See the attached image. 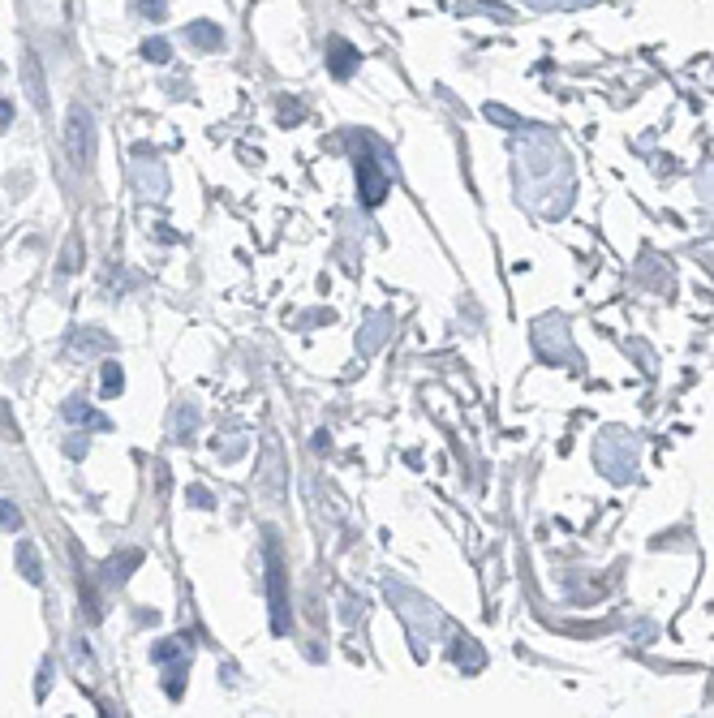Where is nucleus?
Wrapping results in <instances>:
<instances>
[{
	"instance_id": "473e14b6",
	"label": "nucleus",
	"mask_w": 714,
	"mask_h": 718,
	"mask_svg": "<svg viewBox=\"0 0 714 718\" xmlns=\"http://www.w3.org/2000/svg\"><path fill=\"white\" fill-rule=\"evenodd\" d=\"M168 95H173V99H181V95H190V82H173V86H168Z\"/></svg>"
},
{
	"instance_id": "cd10ccee",
	"label": "nucleus",
	"mask_w": 714,
	"mask_h": 718,
	"mask_svg": "<svg viewBox=\"0 0 714 718\" xmlns=\"http://www.w3.org/2000/svg\"><path fill=\"white\" fill-rule=\"evenodd\" d=\"M487 117H491V121H504L508 129H521V125H525V121L517 117V112H508V108H495V104H487Z\"/></svg>"
},
{
	"instance_id": "5701e85b",
	"label": "nucleus",
	"mask_w": 714,
	"mask_h": 718,
	"mask_svg": "<svg viewBox=\"0 0 714 718\" xmlns=\"http://www.w3.org/2000/svg\"><path fill=\"white\" fill-rule=\"evenodd\" d=\"M142 56H147L151 65H168V61H173V48H168L164 39H147V43H142Z\"/></svg>"
},
{
	"instance_id": "ddd939ff",
	"label": "nucleus",
	"mask_w": 714,
	"mask_h": 718,
	"mask_svg": "<svg viewBox=\"0 0 714 718\" xmlns=\"http://www.w3.org/2000/svg\"><path fill=\"white\" fill-rule=\"evenodd\" d=\"M138 564H142V551H134V547H130V551H121V555H112L108 564H104V585H108V590H121V585L130 581V572H134Z\"/></svg>"
},
{
	"instance_id": "a211bd4d",
	"label": "nucleus",
	"mask_w": 714,
	"mask_h": 718,
	"mask_svg": "<svg viewBox=\"0 0 714 718\" xmlns=\"http://www.w3.org/2000/svg\"><path fill=\"white\" fill-rule=\"evenodd\" d=\"M388 332H392V314H375V319L366 323V336L357 340V349L362 353H375L383 340H388Z\"/></svg>"
},
{
	"instance_id": "f8f14e48",
	"label": "nucleus",
	"mask_w": 714,
	"mask_h": 718,
	"mask_svg": "<svg viewBox=\"0 0 714 718\" xmlns=\"http://www.w3.org/2000/svg\"><path fill=\"white\" fill-rule=\"evenodd\" d=\"M327 69H332V78H353L357 69V48L349 39H327Z\"/></svg>"
},
{
	"instance_id": "2eb2a0df",
	"label": "nucleus",
	"mask_w": 714,
	"mask_h": 718,
	"mask_svg": "<svg viewBox=\"0 0 714 718\" xmlns=\"http://www.w3.org/2000/svg\"><path fill=\"white\" fill-rule=\"evenodd\" d=\"M185 43L198 48V52H220L224 48V31L216 22H190L185 26Z\"/></svg>"
},
{
	"instance_id": "c756f323",
	"label": "nucleus",
	"mask_w": 714,
	"mask_h": 718,
	"mask_svg": "<svg viewBox=\"0 0 714 718\" xmlns=\"http://www.w3.org/2000/svg\"><path fill=\"white\" fill-rule=\"evenodd\" d=\"M697 190H702V198L714 207V164H710V168H702V177H697Z\"/></svg>"
},
{
	"instance_id": "20e7f679",
	"label": "nucleus",
	"mask_w": 714,
	"mask_h": 718,
	"mask_svg": "<svg viewBox=\"0 0 714 718\" xmlns=\"http://www.w3.org/2000/svg\"><path fill=\"white\" fill-rule=\"evenodd\" d=\"M267 594H271V633L284 637L293 624V611H289V590H284V559L276 547V534H267Z\"/></svg>"
},
{
	"instance_id": "b1692460",
	"label": "nucleus",
	"mask_w": 714,
	"mask_h": 718,
	"mask_svg": "<svg viewBox=\"0 0 714 718\" xmlns=\"http://www.w3.org/2000/svg\"><path fill=\"white\" fill-rule=\"evenodd\" d=\"M302 117H306V104H302V99H280V121H284V125H297Z\"/></svg>"
},
{
	"instance_id": "a878e982",
	"label": "nucleus",
	"mask_w": 714,
	"mask_h": 718,
	"mask_svg": "<svg viewBox=\"0 0 714 718\" xmlns=\"http://www.w3.org/2000/svg\"><path fill=\"white\" fill-rule=\"evenodd\" d=\"M530 9H581V5H594V0H525Z\"/></svg>"
},
{
	"instance_id": "1a4fd4ad",
	"label": "nucleus",
	"mask_w": 714,
	"mask_h": 718,
	"mask_svg": "<svg viewBox=\"0 0 714 718\" xmlns=\"http://www.w3.org/2000/svg\"><path fill=\"white\" fill-rule=\"evenodd\" d=\"M22 86H26V95H31V104L39 112H48V82H44V69H39V56L31 48L22 52Z\"/></svg>"
},
{
	"instance_id": "423d86ee",
	"label": "nucleus",
	"mask_w": 714,
	"mask_h": 718,
	"mask_svg": "<svg viewBox=\"0 0 714 718\" xmlns=\"http://www.w3.org/2000/svg\"><path fill=\"white\" fill-rule=\"evenodd\" d=\"M353 168H357V194H362V203L379 207L383 194L392 190V172L383 168V160H375V155H357Z\"/></svg>"
},
{
	"instance_id": "f3484780",
	"label": "nucleus",
	"mask_w": 714,
	"mask_h": 718,
	"mask_svg": "<svg viewBox=\"0 0 714 718\" xmlns=\"http://www.w3.org/2000/svg\"><path fill=\"white\" fill-rule=\"evenodd\" d=\"M211 448H216L220 461H241V452L250 448V439L241 435V430H224V435L211 439Z\"/></svg>"
},
{
	"instance_id": "c85d7f7f",
	"label": "nucleus",
	"mask_w": 714,
	"mask_h": 718,
	"mask_svg": "<svg viewBox=\"0 0 714 718\" xmlns=\"http://www.w3.org/2000/svg\"><path fill=\"white\" fill-rule=\"evenodd\" d=\"M185 499H190L194 508H211V504H216V495H211L207 486H190V491H185Z\"/></svg>"
},
{
	"instance_id": "aec40b11",
	"label": "nucleus",
	"mask_w": 714,
	"mask_h": 718,
	"mask_svg": "<svg viewBox=\"0 0 714 718\" xmlns=\"http://www.w3.org/2000/svg\"><path fill=\"white\" fill-rule=\"evenodd\" d=\"M18 568H22V577L39 585L44 581V564H39V551H35V542H18Z\"/></svg>"
},
{
	"instance_id": "393cba45",
	"label": "nucleus",
	"mask_w": 714,
	"mask_h": 718,
	"mask_svg": "<svg viewBox=\"0 0 714 718\" xmlns=\"http://www.w3.org/2000/svg\"><path fill=\"white\" fill-rule=\"evenodd\" d=\"M0 529H9V534L22 529V512L13 508V499H0Z\"/></svg>"
},
{
	"instance_id": "4be33fe9",
	"label": "nucleus",
	"mask_w": 714,
	"mask_h": 718,
	"mask_svg": "<svg viewBox=\"0 0 714 718\" xmlns=\"http://www.w3.org/2000/svg\"><path fill=\"white\" fill-rule=\"evenodd\" d=\"M99 387H104V400L121 396V387H125V370H121L117 362H104V379H99Z\"/></svg>"
},
{
	"instance_id": "9d476101",
	"label": "nucleus",
	"mask_w": 714,
	"mask_h": 718,
	"mask_svg": "<svg viewBox=\"0 0 714 718\" xmlns=\"http://www.w3.org/2000/svg\"><path fill=\"white\" fill-rule=\"evenodd\" d=\"M117 349V340L108 332H99V327H78L74 336H69V353L74 357H95V353H112Z\"/></svg>"
},
{
	"instance_id": "7c9ffc66",
	"label": "nucleus",
	"mask_w": 714,
	"mask_h": 718,
	"mask_svg": "<svg viewBox=\"0 0 714 718\" xmlns=\"http://www.w3.org/2000/svg\"><path fill=\"white\" fill-rule=\"evenodd\" d=\"M65 456H69V461H82V456H87V439H78V435L65 439Z\"/></svg>"
},
{
	"instance_id": "bb28decb",
	"label": "nucleus",
	"mask_w": 714,
	"mask_h": 718,
	"mask_svg": "<svg viewBox=\"0 0 714 718\" xmlns=\"http://www.w3.org/2000/svg\"><path fill=\"white\" fill-rule=\"evenodd\" d=\"M138 13L142 18H151V22H160L168 13V0H138Z\"/></svg>"
},
{
	"instance_id": "f03ea898",
	"label": "nucleus",
	"mask_w": 714,
	"mask_h": 718,
	"mask_svg": "<svg viewBox=\"0 0 714 718\" xmlns=\"http://www.w3.org/2000/svg\"><path fill=\"white\" fill-rule=\"evenodd\" d=\"M388 598L405 602V607H396V611L405 615V624H409L413 641H431V637H439V633L448 628V620L439 615V607H431V602H422L418 594H409L405 585H388Z\"/></svg>"
},
{
	"instance_id": "39448f33",
	"label": "nucleus",
	"mask_w": 714,
	"mask_h": 718,
	"mask_svg": "<svg viewBox=\"0 0 714 718\" xmlns=\"http://www.w3.org/2000/svg\"><path fill=\"white\" fill-rule=\"evenodd\" d=\"M65 147H69V164L87 172L95 164V117L87 104H74L69 108V121H65Z\"/></svg>"
},
{
	"instance_id": "dca6fc26",
	"label": "nucleus",
	"mask_w": 714,
	"mask_h": 718,
	"mask_svg": "<svg viewBox=\"0 0 714 718\" xmlns=\"http://www.w3.org/2000/svg\"><path fill=\"white\" fill-rule=\"evenodd\" d=\"M190 658V637H164L160 645H151V663H181Z\"/></svg>"
},
{
	"instance_id": "9b49d317",
	"label": "nucleus",
	"mask_w": 714,
	"mask_h": 718,
	"mask_svg": "<svg viewBox=\"0 0 714 718\" xmlns=\"http://www.w3.org/2000/svg\"><path fill=\"white\" fill-rule=\"evenodd\" d=\"M61 413H65V422H69V426H82V430H112V422H108L99 409H91V400H82V396H69Z\"/></svg>"
},
{
	"instance_id": "6ab92c4d",
	"label": "nucleus",
	"mask_w": 714,
	"mask_h": 718,
	"mask_svg": "<svg viewBox=\"0 0 714 718\" xmlns=\"http://www.w3.org/2000/svg\"><path fill=\"white\" fill-rule=\"evenodd\" d=\"M452 663L461 667V671H478L482 663H487V654H482L469 637H456V645H452Z\"/></svg>"
},
{
	"instance_id": "412c9836",
	"label": "nucleus",
	"mask_w": 714,
	"mask_h": 718,
	"mask_svg": "<svg viewBox=\"0 0 714 718\" xmlns=\"http://www.w3.org/2000/svg\"><path fill=\"white\" fill-rule=\"evenodd\" d=\"M78 267H82V237H78V233H69V237H65V250H61V263H56V271H61V276H74Z\"/></svg>"
},
{
	"instance_id": "4468645a",
	"label": "nucleus",
	"mask_w": 714,
	"mask_h": 718,
	"mask_svg": "<svg viewBox=\"0 0 714 718\" xmlns=\"http://www.w3.org/2000/svg\"><path fill=\"white\" fill-rule=\"evenodd\" d=\"M198 426H203V409H198L194 400H181V405L173 409V439L190 443L198 435Z\"/></svg>"
},
{
	"instance_id": "2f4dec72",
	"label": "nucleus",
	"mask_w": 714,
	"mask_h": 718,
	"mask_svg": "<svg viewBox=\"0 0 714 718\" xmlns=\"http://www.w3.org/2000/svg\"><path fill=\"white\" fill-rule=\"evenodd\" d=\"M9 121H13V104L9 99H0V125H9Z\"/></svg>"
},
{
	"instance_id": "6e6552de",
	"label": "nucleus",
	"mask_w": 714,
	"mask_h": 718,
	"mask_svg": "<svg viewBox=\"0 0 714 718\" xmlns=\"http://www.w3.org/2000/svg\"><path fill=\"white\" fill-rule=\"evenodd\" d=\"M284 469H280V443L276 439H267V448H263V473H259V491L271 499V504H280V495H284Z\"/></svg>"
},
{
	"instance_id": "f257e3e1",
	"label": "nucleus",
	"mask_w": 714,
	"mask_h": 718,
	"mask_svg": "<svg viewBox=\"0 0 714 718\" xmlns=\"http://www.w3.org/2000/svg\"><path fill=\"white\" fill-rule=\"evenodd\" d=\"M594 465L607 473L611 482H633L637 473V439L628 435V430H607V435H598L594 443Z\"/></svg>"
},
{
	"instance_id": "7ed1b4c3",
	"label": "nucleus",
	"mask_w": 714,
	"mask_h": 718,
	"mask_svg": "<svg viewBox=\"0 0 714 718\" xmlns=\"http://www.w3.org/2000/svg\"><path fill=\"white\" fill-rule=\"evenodd\" d=\"M534 349L547 357V362H555V366H581V353L573 349V336H568V323L560 319V314H547V319H538L534 323Z\"/></svg>"
},
{
	"instance_id": "0eeeda50",
	"label": "nucleus",
	"mask_w": 714,
	"mask_h": 718,
	"mask_svg": "<svg viewBox=\"0 0 714 718\" xmlns=\"http://www.w3.org/2000/svg\"><path fill=\"white\" fill-rule=\"evenodd\" d=\"M134 155H138V160H134V185H138V194H142V198H164V194H168V172H164L160 160H155V151H151V147H138Z\"/></svg>"
}]
</instances>
